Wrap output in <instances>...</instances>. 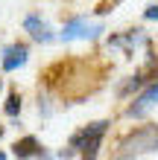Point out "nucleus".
Here are the masks:
<instances>
[{"label":"nucleus","instance_id":"1","mask_svg":"<svg viewBox=\"0 0 158 160\" xmlns=\"http://www.w3.org/2000/svg\"><path fill=\"white\" fill-rule=\"evenodd\" d=\"M158 152V125H141L129 137L120 140L117 157H141V154H155Z\"/></svg>","mask_w":158,"mask_h":160},{"label":"nucleus","instance_id":"2","mask_svg":"<svg viewBox=\"0 0 158 160\" xmlns=\"http://www.w3.org/2000/svg\"><path fill=\"white\" fill-rule=\"evenodd\" d=\"M108 125H111L108 119H97V122H91V125L79 128L76 134L70 137V148L76 154H82V157H97L100 148H103V137H106Z\"/></svg>","mask_w":158,"mask_h":160},{"label":"nucleus","instance_id":"3","mask_svg":"<svg viewBox=\"0 0 158 160\" xmlns=\"http://www.w3.org/2000/svg\"><path fill=\"white\" fill-rule=\"evenodd\" d=\"M100 32H106L103 23H88L85 18H73V21L64 23L59 38L62 41H94V38H100Z\"/></svg>","mask_w":158,"mask_h":160},{"label":"nucleus","instance_id":"4","mask_svg":"<svg viewBox=\"0 0 158 160\" xmlns=\"http://www.w3.org/2000/svg\"><path fill=\"white\" fill-rule=\"evenodd\" d=\"M30 61V47L26 44H9L3 47V52H0V67H3V73H15V70H21L24 64Z\"/></svg>","mask_w":158,"mask_h":160},{"label":"nucleus","instance_id":"5","mask_svg":"<svg viewBox=\"0 0 158 160\" xmlns=\"http://www.w3.org/2000/svg\"><path fill=\"white\" fill-rule=\"evenodd\" d=\"M24 29L30 32V38L35 44H53L56 41V32L50 29V23L41 21L38 15H30V18H26V21H24Z\"/></svg>","mask_w":158,"mask_h":160},{"label":"nucleus","instance_id":"6","mask_svg":"<svg viewBox=\"0 0 158 160\" xmlns=\"http://www.w3.org/2000/svg\"><path fill=\"white\" fill-rule=\"evenodd\" d=\"M155 102H158V82H152L146 90H141V96H138L132 105L126 108V117H144L146 111L155 105Z\"/></svg>","mask_w":158,"mask_h":160},{"label":"nucleus","instance_id":"7","mask_svg":"<svg viewBox=\"0 0 158 160\" xmlns=\"http://www.w3.org/2000/svg\"><path fill=\"white\" fill-rule=\"evenodd\" d=\"M12 154H15V157H47L44 146L38 143V137H32V134H26V137H21V140H15Z\"/></svg>","mask_w":158,"mask_h":160},{"label":"nucleus","instance_id":"8","mask_svg":"<svg viewBox=\"0 0 158 160\" xmlns=\"http://www.w3.org/2000/svg\"><path fill=\"white\" fill-rule=\"evenodd\" d=\"M21 108H24V102H21V93H18V90H12V93L6 96V105H3V111H6V114L15 119L18 114H21Z\"/></svg>","mask_w":158,"mask_h":160},{"label":"nucleus","instance_id":"9","mask_svg":"<svg viewBox=\"0 0 158 160\" xmlns=\"http://www.w3.org/2000/svg\"><path fill=\"white\" fill-rule=\"evenodd\" d=\"M117 3H120V0H103V3H100V6L94 9V12H97V15H108V12H111V9H114Z\"/></svg>","mask_w":158,"mask_h":160},{"label":"nucleus","instance_id":"10","mask_svg":"<svg viewBox=\"0 0 158 160\" xmlns=\"http://www.w3.org/2000/svg\"><path fill=\"white\" fill-rule=\"evenodd\" d=\"M144 18H146V21H158V3H152V6H146V12H144Z\"/></svg>","mask_w":158,"mask_h":160},{"label":"nucleus","instance_id":"11","mask_svg":"<svg viewBox=\"0 0 158 160\" xmlns=\"http://www.w3.org/2000/svg\"><path fill=\"white\" fill-rule=\"evenodd\" d=\"M0 93H3V79H0Z\"/></svg>","mask_w":158,"mask_h":160},{"label":"nucleus","instance_id":"12","mask_svg":"<svg viewBox=\"0 0 158 160\" xmlns=\"http://www.w3.org/2000/svg\"><path fill=\"white\" fill-rule=\"evenodd\" d=\"M0 137H3V125H0Z\"/></svg>","mask_w":158,"mask_h":160}]
</instances>
